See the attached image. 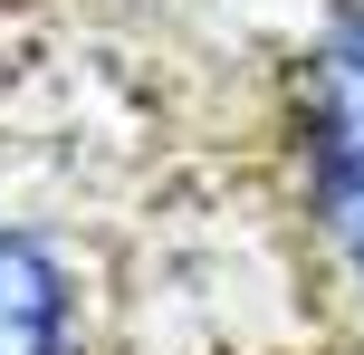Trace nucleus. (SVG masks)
Listing matches in <instances>:
<instances>
[{"label":"nucleus","instance_id":"nucleus-2","mask_svg":"<svg viewBox=\"0 0 364 355\" xmlns=\"http://www.w3.org/2000/svg\"><path fill=\"white\" fill-rule=\"evenodd\" d=\"M0 355H77V279L19 221H0Z\"/></svg>","mask_w":364,"mask_h":355},{"label":"nucleus","instance_id":"nucleus-1","mask_svg":"<svg viewBox=\"0 0 364 355\" xmlns=\"http://www.w3.org/2000/svg\"><path fill=\"white\" fill-rule=\"evenodd\" d=\"M307 192L336 260L364 279V0L326 29L307 68Z\"/></svg>","mask_w":364,"mask_h":355}]
</instances>
